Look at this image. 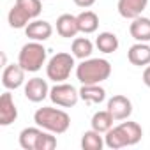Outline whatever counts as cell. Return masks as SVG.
<instances>
[{"label": "cell", "mask_w": 150, "mask_h": 150, "mask_svg": "<svg viewBox=\"0 0 150 150\" xmlns=\"http://www.w3.org/2000/svg\"><path fill=\"white\" fill-rule=\"evenodd\" d=\"M141 136H143V129L138 122H120L118 125H113L106 136H104V143L108 148L111 150H118V148H124V146H132L136 143L141 141Z\"/></svg>", "instance_id": "obj_1"}, {"label": "cell", "mask_w": 150, "mask_h": 150, "mask_svg": "<svg viewBox=\"0 0 150 150\" xmlns=\"http://www.w3.org/2000/svg\"><path fill=\"white\" fill-rule=\"evenodd\" d=\"M111 76V64L106 58H85L76 65V78L81 85L103 83Z\"/></svg>", "instance_id": "obj_2"}, {"label": "cell", "mask_w": 150, "mask_h": 150, "mask_svg": "<svg viewBox=\"0 0 150 150\" xmlns=\"http://www.w3.org/2000/svg\"><path fill=\"white\" fill-rule=\"evenodd\" d=\"M34 122L44 131H50L53 134H64L71 125V117L67 111L60 108L42 106L34 113Z\"/></svg>", "instance_id": "obj_3"}, {"label": "cell", "mask_w": 150, "mask_h": 150, "mask_svg": "<svg viewBox=\"0 0 150 150\" xmlns=\"http://www.w3.org/2000/svg\"><path fill=\"white\" fill-rule=\"evenodd\" d=\"M20 146L25 150H53L57 148V138L39 125L25 127L20 132Z\"/></svg>", "instance_id": "obj_4"}, {"label": "cell", "mask_w": 150, "mask_h": 150, "mask_svg": "<svg viewBox=\"0 0 150 150\" xmlns=\"http://www.w3.org/2000/svg\"><path fill=\"white\" fill-rule=\"evenodd\" d=\"M46 57H48V50L42 46V42L32 41V42L23 44V48L20 50L18 64L27 72H37L46 64Z\"/></svg>", "instance_id": "obj_5"}, {"label": "cell", "mask_w": 150, "mask_h": 150, "mask_svg": "<svg viewBox=\"0 0 150 150\" xmlns=\"http://www.w3.org/2000/svg\"><path fill=\"white\" fill-rule=\"evenodd\" d=\"M74 65H76L74 64V55L60 51V53L53 55L48 60V64H46V76H48V80H51L55 83H62V81L69 80Z\"/></svg>", "instance_id": "obj_6"}, {"label": "cell", "mask_w": 150, "mask_h": 150, "mask_svg": "<svg viewBox=\"0 0 150 150\" xmlns=\"http://www.w3.org/2000/svg\"><path fill=\"white\" fill-rule=\"evenodd\" d=\"M50 99L53 104H57L60 108H72V106H76V103L80 99V90H76L72 85L62 81L50 88Z\"/></svg>", "instance_id": "obj_7"}, {"label": "cell", "mask_w": 150, "mask_h": 150, "mask_svg": "<svg viewBox=\"0 0 150 150\" xmlns=\"http://www.w3.org/2000/svg\"><path fill=\"white\" fill-rule=\"evenodd\" d=\"M111 117L115 118V122H120V120H127L131 115H132V103L129 97L125 96H113L111 99H108V108H106Z\"/></svg>", "instance_id": "obj_8"}, {"label": "cell", "mask_w": 150, "mask_h": 150, "mask_svg": "<svg viewBox=\"0 0 150 150\" xmlns=\"http://www.w3.org/2000/svg\"><path fill=\"white\" fill-rule=\"evenodd\" d=\"M25 69L20 64H9L2 71V85L7 90H16L25 83Z\"/></svg>", "instance_id": "obj_9"}, {"label": "cell", "mask_w": 150, "mask_h": 150, "mask_svg": "<svg viewBox=\"0 0 150 150\" xmlns=\"http://www.w3.org/2000/svg\"><path fill=\"white\" fill-rule=\"evenodd\" d=\"M25 97L30 103H42L46 97H50V87L48 81L42 78H32L25 83Z\"/></svg>", "instance_id": "obj_10"}, {"label": "cell", "mask_w": 150, "mask_h": 150, "mask_svg": "<svg viewBox=\"0 0 150 150\" xmlns=\"http://www.w3.org/2000/svg\"><path fill=\"white\" fill-rule=\"evenodd\" d=\"M18 118V108L14 104V99H13V94L7 90L0 96V125H11L13 122H16Z\"/></svg>", "instance_id": "obj_11"}, {"label": "cell", "mask_w": 150, "mask_h": 150, "mask_svg": "<svg viewBox=\"0 0 150 150\" xmlns=\"http://www.w3.org/2000/svg\"><path fill=\"white\" fill-rule=\"evenodd\" d=\"M25 34L28 39L32 41H39V42H44L51 37L53 34V27L50 21H44V20H32L27 27H25Z\"/></svg>", "instance_id": "obj_12"}, {"label": "cell", "mask_w": 150, "mask_h": 150, "mask_svg": "<svg viewBox=\"0 0 150 150\" xmlns=\"http://www.w3.org/2000/svg\"><path fill=\"white\" fill-rule=\"evenodd\" d=\"M148 6V0H118L117 9L118 14L125 20H134L143 14V11Z\"/></svg>", "instance_id": "obj_13"}, {"label": "cell", "mask_w": 150, "mask_h": 150, "mask_svg": "<svg viewBox=\"0 0 150 150\" xmlns=\"http://www.w3.org/2000/svg\"><path fill=\"white\" fill-rule=\"evenodd\" d=\"M57 32L60 37L71 39L80 34V25H78V16L72 14H60L57 18Z\"/></svg>", "instance_id": "obj_14"}, {"label": "cell", "mask_w": 150, "mask_h": 150, "mask_svg": "<svg viewBox=\"0 0 150 150\" xmlns=\"http://www.w3.org/2000/svg\"><path fill=\"white\" fill-rule=\"evenodd\" d=\"M129 34L136 42H148L150 41V18L138 16L129 25Z\"/></svg>", "instance_id": "obj_15"}, {"label": "cell", "mask_w": 150, "mask_h": 150, "mask_svg": "<svg viewBox=\"0 0 150 150\" xmlns=\"http://www.w3.org/2000/svg\"><path fill=\"white\" fill-rule=\"evenodd\" d=\"M127 60L132 65L138 67H145L150 64V46L146 42H136L129 48L127 51Z\"/></svg>", "instance_id": "obj_16"}, {"label": "cell", "mask_w": 150, "mask_h": 150, "mask_svg": "<svg viewBox=\"0 0 150 150\" xmlns=\"http://www.w3.org/2000/svg\"><path fill=\"white\" fill-rule=\"evenodd\" d=\"M80 99H83L85 103H90V104H101L106 99V90L99 83L81 85V88H80Z\"/></svg>", "instance_id": "obj_17"}, {"label": "cell", "mask_w": 150, "mask_h": 150, "mask_svg": "<svg viewBox=\"0 0 150 150\" xmlns=\"http://www.w3.org/2000/svg\"><path fill=\"white\" fill-rule=\"evenodd\" d=\"M71 51H72L74 58H80V60L90 58V55L94 51V42L88 37H74L72 44H71Z\"/></svg>", "instance_id": "obj_18"}, {"label": "cell", "mask_w": 150, "mask_h": 150, "mask_svg": "<svg viewBox=\"0 0 150 150\" xmlns=\"http://www.w3.org/2000/svg\"><path fill=\"white\" fill-rule=\"evenodd\" d=\"M7 21H9V27L11 28H25L32 21V16L23 7H20L18 4H14L13 9L7 14Z\"/></svg>", "instance_id": "obj_19"}, {"label": "cell", "mask_w": 150, "mask_h": 150, "mask_svg": "<svg viewBox=\"0 0 150 150\" xmlns=\"http://www.w3.org/2000/svg\"><path fill=\"white\" fill-rule=\"evenodd\" d=\"M113 122H115V118L111 117V113L108 110H103V111H96L94 113V117L90 120V125H92L94 131H97L101 134H106L113 127Z\"/></svg>", "instance_id": "obj_20"}, {"label": "cell", "mask_w": 150, "mask_h": 150, "mask_svg": "<svg viewBox=\"0 0 150 150\" xmlns=\"http://www.w3.org/2000/svg\"><path fill=\"white\" fill-rule=\"evenodd\" d=\"M78 25L81 34H94L99 28V16L94 11H83L78 14Z\"/></svg>", "instance_id": "obj_21"}, {"label": "cell", "mask_w": 150, "mask_h": 150, "mask_svg": "<svg viewBox=\"0 0 150 150\" xmlns=\"http://www.w3.org/2000/svg\"><path fill=\"white\" fill-rule=\"evenodd\" d=\"M96 46L99 48V51L108 55V53H115L118 50L120 42H118V37L113 32H101L96 39Z\"/></svg>", "instance_id": "obj_22"}, {"label": "cell", "mask_w": 150, "mask_h": 150, "mask_svg": "<svg viewBox=\"0 0 150 150\" xmlns=\"http://www.w3.org/2000/svg\"><path fill=\"white\" fill-rule=\"evenodd\" d=\"M104 136H101V132L90 129V131H85L83 136H81V148L83 150H101L104 146Z\"/></svg>", "instance_id": "obj_23"}, {"label": "cell", "mask_w": 150, "mask_h": 150, "mask_svg": "<svg viewBox=\"0 0 150 150\" xmlns=\"http://www.w3.org/2000/svg\"><path fill=\"white\" fill-rule=\"evenodd\" d=\"M16 4L20 7H23L30 16L32 20H35L41 13H42V4H41V0H16Z\"/></svg>", "instance_id": "obj_24"}, {"label": "cell", "mask_w": 150, "mask_h": 150, "mask_svg": "<svg viewBox=\"0 0 150 150\" xmlns=\"http://www.w3.org/2000/svg\"><path fill=\"white\" fill-rule=\"evenodd\" d=\"M74 4H76L78 7H83V9H88L96 4V0H74Z\"/></svg>", "instance_id": "obj_25"}, {"label": "cell", "mask_w": 150, "mask_h": 150, "mask_svg": "<svg viewBox=\"0 0 150 150\" xmlns=\"http://www.w3.org/2000/svg\"><path fill=\"white\" fill-rule=\"evenodd\" d=\"M143 83L150 88V64L145 67V71H143Z\"/></svg>", "instance_id": "obj_26"}]
</instances>
